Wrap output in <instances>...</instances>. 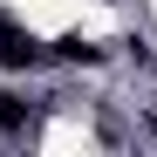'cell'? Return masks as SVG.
Here are the masks:
<instances>
[{
  "instance_id": "cell-1",
  "label": "cell",
  "mask_w": 157,
  "mask_h": 157,
  "mask_svg": "<svg viewBox=\"0 0 157 157\" xmlns=\"http://www.w3.org/2000/svg\"><path fill=\"white\" fill-rule=\"evenodd\" d=\"M41 55L34 48V34H21V28H0V68H28Z\"/></svg>"
},
{
  "instance_id": "cell-2",
  "label": "cell",
  "mask_w": 157,
  "mask_h": 157,
  "mask_svg": "<svg viewBox=\"0 0 157 157\" xmlns=\"http://www.w3.org/2000/svg\"><path fill=\"white\" fill-rule=\"evenodd\" d=\"M0 130H28V102L0 89Z\"/></svg>"
}]
</instances>
